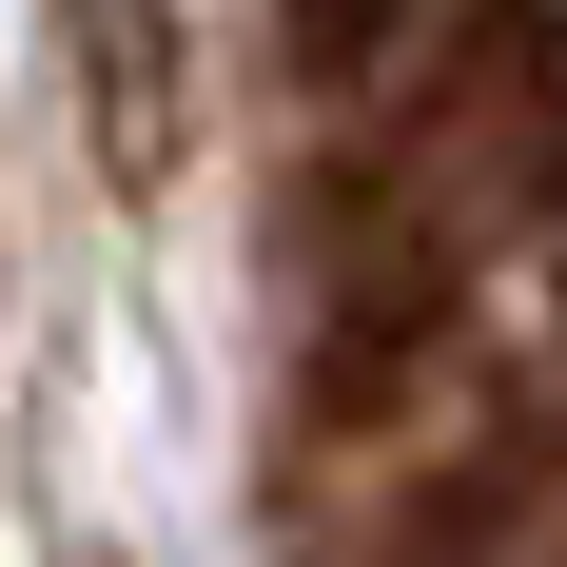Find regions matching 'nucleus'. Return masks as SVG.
<instances>
[{
  "label": "nucleus",
  "mask_w": 567,
  "mask_h": 567,
  "mask_svg": "<svg viewBox=\"0 0 567 567\" xmlns=\"http://www.w3.org/2000/svg\"><path fill=\"white\" fill-rule=\"evenodd\" d=\"M79 40H99V157L137 176L176 137V59H157V0H79Z\"/></svg>",
  "instance_id": "1"
},
{
  "label": "nucleus",
  "mask_w": 567,
  "mask_h": 567,
  "mask_svg": "<svg viewBox=\"0 0 567 567\" xmlns=\"http://www.w3.org/2000/svg\"><path fill=\"white\" fill-rule=\"evenodd\" d=\"M392 20H411V0H275L293 79H372V59H392Z\"/></svg>",
  "instance_id": "2"
}]
</instances>
